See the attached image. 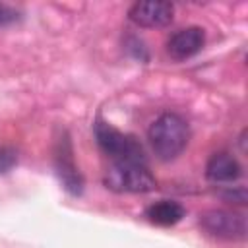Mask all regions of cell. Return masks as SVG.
Returning a JSON list of instances; mask_svg holds the SVG:
<instances>
[{"label":"cell","instance_id":"6da1fadb","mask_svg":"<svg viewBox=\"0 0 248 248\" xmlns=\"http://www.w3.org/2000/svg\"><path fill=\"white\" fill-rule=\"evenodd\" d=\"M147 138L161 161H172L186 149L190 141V128L180 114L165 112L151 122Z\"/></svg>","mask_w":248,"mask_h":248},{"label":"cell","instance_id":"7a4b0ae2","mask_svg":"<svg viewBox=\"0 0 248 248\" xmlns=\"http://www.w3.org/2000/svg\"><path fill=\"white\" fill-rule=\"evenodd\" d=\"M105 184L112 192L145 194L155 190L157 180L145 163L138 161H116L105 174Z\"/></svg>","mask_w":248,"mask_h":248},{"label":"cell","instance_id":"3957f363","mask_svg":"<svg viewBox=\"0 0 248 248\" xmlns=\"http://www.w3.org/2000/svg\"><path fill=\"white\" fill-rule=\"evenodd\" d=\"M95 138L99 147L116 161H138V163H145L143 159V149L138 143V140L134 136L122 134L120 130H116L112 124L105 122V120H97L95 124Z\"/></svg>","mask_w":248,"mask_h":248},{"label":"cell","instance_id":"277c9868","mask_svg":"<svg viewBox=\"0 0 248 248\" xmlns=\"http://www.w3.org/2000/svg\"><path fill=\"white\" fill-rule=\"evenodd\" d=\"M200 225L223 240H244L248 234L246 217L229 209H209L200 217Z\"/></svg>","mask_w":248,"mask_h":248},{"label":"cell","instance_id":"5b68a950","mask_svg":"<svg viewBox=\"0 0 248 248\" xmlns=\"http://www.w3.org/2000/svg\"><path fill=\"white\" fill-rule=\"evenodd\" d=\"M54 167H56V172H58V178L60 182L64 184V188L78 196L81 194L83 190V178L76 167V161H74V153H72V145H70V140L64 136L58 140L56 143V149H54Z\"/></svg>","mask_w":248,"mask_h":248},{"label":"cell","instance_id":"8992f818","mask_svg":"<svg viewBox=\"0 0 248 248\" xmlns=\"http://www.w3.org/2000/svg\"><path fill=\"white\" fill-rule=\"evenodd\" d=\"M130 19L140 27H165L172 21L174 6L165 0H145L136 2L130 12Z\"/></svg>","mask_w":248,"mask_h":248},{"label":"cell","instance_id":"52a82bcc","mask_svg":"<svg viewBox=\"0 0 248 248\" xmlns=\"http://www.w3.org/2000/svg\"><path fill=\"white\" fill-rule=\"evenodd\" d=\"M203 43H205V33L202 27H198V25L184 27L169 37L167 52L174 60H186V58L198 54L202 50Z\"/></svg>","mask_w":248,"mask_h":248},{"label":"cell","instance_id":"ba28073f","mask_svg":"<svg viewBox=\"0 0 248 248\" xmlns=\"http://www.w3.org/2000/svg\"><path fill=\"white\" fill-rule=\"evenodd\" d=\"M242 174L240 163L229 153H213L205 165V176L211 182H234Z\"/></svg>","mask_w":248,"mask_h":248},{"label":"cell","instance_id":"9c48e42d","mask_svg":"<svg viewBox=\"0 0 248 248\" xmlns=\"http://www.w3.org/2000/svg\"><path fill=\"white\" fill-rule=\"evenodd\" d=\"M184 215H186V209L178 202H172V200L155 202L145 209L147 221L159 227H172L178 221H182Z\"/></svg>","mask_w":248,"mask_h":248},{"label":"cell","instance_id":"30bf717a","mask_svg":"<svg viewBox=\"0 0 248 248\" xmlns=\"http://www.w3.org/2000/svg\"><path fill=\"white\" fill-rule=\"evenodd\" d=\"M19 19V12L12 6H6V4H0V27L4 25H10L14 21Z\"/></svg>","mask_w":248,"mask_h":248},{"label":"cell","instance_id":"8fae6325","mask_svg":"<svg viewBox=\"0 0 248 248\" xmlns=\"http://www.w3.org/2000/svg\"><path fill=\"white\" fill-rule=\"evenodd\" d=\"M14 163H16V153L8 147H0V172L8 170Z\"/></svg>","mask_w":248,"mask_h":248}]
</instances>
